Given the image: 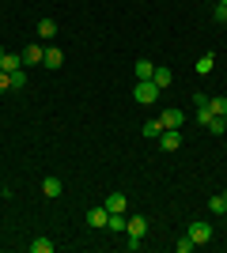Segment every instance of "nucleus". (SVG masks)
Here are the masks:
<instances>
[{
    "label": "nucleus",
    "instance_id": "obj_1",
    "mask_svg": "<svg viewBox=\"0 0 227 253\" xmlns=\"http://www.w3.org/2000/svg\"><path fill=\"white\" fill-rule=\"evenodd\" d=\"M125 234H129V250H140V238L144 234H148V219H144V215H129V219H125Z\"/></svg>",
    "mask_w": 227,
    "mask_h": 253
},
{
    "label": "nucleus",
    "instance_id": "obj_2",
    "mask_svg": "<svg viewBox=\"0 0 227 253\" xmlns=\"http://www.w3.org/2000/svg\"><path fill=\"white\" fill-rule=\"evenodd\" d=\"M159 95H163V91H159L155 84H151V80H136V87H133V98H136L140 106H151Z\"/></svg>",
    "mask_w": 227,
    "mask_h": 253
},
{
    "label": "nucleus",
    "instance_id": "obj_3",
    "mask_svg": "<svg viewBox=\"0 0 227 253\" xmlns=\"http://www.w3.org/2000/svg\"><path fill=\"white\" fill-rule=\"evenodd\" d=\"M185 234H189V238H193L197 246H205L208 238H212V227H208L205 219H193V223H189V227H185Z\"/></svg>",
    "mask_w": 227,
    "mask_h": 253
},
{
    "label": "nucleus",
    "instance_id": "obj_4",
    "mask_svg": "<svg viewBox=\"0 0 227 253\" xmlns=\"http://www.w3.org/2000/svg\"><path fill=\"white\" fill-rule=\"evenodd\" d=\"M42 57H45V45H42V42L27 45V49H23V68H31V64H42Z\"/></svg>",
    "mask_w": 227,
    "mask_h": 253
},
{
    "label": "nucleus",
    "instance_id": "obj_5",
    "mask_svg": "<svg viewBox=\"0 0 227 253\" xmlns=\"http://www.w3.org/2000/svg\"><path fill=\"white\" fill-rule=\"evenodd\" d=\"M159 144L167 151H178V148H182V132H178V128H163V132H159Z\"/></svg>",
    "mask_w": 227,
    "mask_h": 253
},
{
    "label": "nucleus",
    "instance_id": "obj_6",
    "mask_svg": "<svg viewBox=\"0 0 227 253\" xmlns=\"http://www.w3.org/2000/svg\"><path fill=\"white\" fill-rule=\"evenodd\" d=\"M87 219V227H95V231H102V227H106V219H110V211H106V204H102V208H91L84 215Z\"/></svg>",
    "mask_w": 227,
    "mask_h": 253
},
{
    "label": "nucleus",
    "instance_id": "obj_7",
    "mask_svg": "<svg viewBox=\"0 0 227 253\" xmlns=\"http://www.w3.org/2000/svg\"><path fill=\"white\" fill-rule=\"evenodd\" d=\"M42 64L49 68V72H57V68L65 64V53L57 49V45H45V57H42Z\"/></svg>",
    "mask_w": 227,
    "mask_h": 253
},
{
    "label": "nucleus",
    "instance_id": "obj_8",
    "mask_svg": "<svg viewBox=\"0 0 227 253\" xmlns=\"http://www.w3.org/2000/svg\"><path fill=\"white\" fill-rule=\"evenodd\" d=\"M34 34H38V42H53V38H57V23L53 19H38Z\"/></svg>",
    "mask_w": 227,
    "mask_h": 253
},
{
    "label": "nucleus",
    "instance_id": "obj_9",
    "mask_svg": "<svg viewBox=\"0 0 227 253\" xmlns=\"http://www.w3.org/2000/svg\"><path fill=\"white\" fill-rule=\"evenodd\" d=\"M182 121H185L182 110H163V114H159V125L163 128H182Z\"/></svg>",
    "mask_w": 227,
    "mask_h": 253
},
{
    "label": "nucleus",
    "instance_id": "obj_10",
    "mask_svg": "<svg viewBox=\"0 0 227 253\" xmlns=\"http://www.w3.org/2000/svg\"><path fill=\"white\" fill-rule=\"evenodd\" d=\"M151 84L159 87V91H167V87L174 84V72H171V68H159V64H155V76H151Z\"/></svg>",
    "mask_w": 227,
    "mask_h": 253
},
{
    "label": "nucleus",
    "instance_id": "obj_11",
    "mask_svg": "<svg viewBox=\"0 0 227 253\" xmlns=\"http://www.w3.org/2000/svg\"><path fill=\"white\" fill-rule=\"evenodd\" d=\"M106 211H129V197H125V193H110L106 197Z\"/></svg>",
    "mask_w": 227,
    "mask_h": 253
},
{
    "label": "nucleus",
    "instance_id": "obj_12",
    "mask_svg": "<svg viewBox=\"0 0 227 253\" xmlns=\"http://www.w3.org/2000/svg\"><path fill=\"white\" fill-rule=\"evenodd\" d=\"M0 68H4V72H15V68H23V53H4V57H0Z\"/></svg>",
    "mask_w": 227,
    "mask_h": 253
},
{
    "label": "nucleus",
    "instance_id": "obj_13",
    "mask_svg": "<svg viewBox=\"0 0 227 253\" xmlns=\"http://www.w3.org/2000/svg\"><path fill=\"white\" fill-rule=\"evenodd\" d=\"M61 189H65V185H61V178H45V181H42V193L49 197V201H57V197H61Z\"/></svg>",
    "mask_w": 227,
    "mask_h": 253
},
{
    "label": "nucleus",
    "instance_id": "obj_14",
    "mask_svg": "<svg viewBox=\"0 0 227 253\" xmlns=\"http://www.w3.org/2000/svg\"><path fill=\"white\" fill-rule=\"evenodd\" d=\"M125 219H129V215H125V211H110V219H106V231H125Z\"/></svg>",
    "mask_w": 227,
    "mask_h": 253
},
{
    "label": "nucleus",
    "instance_id": "obj_15",
    "mask_svg": "<svg viewBox=\"0 0 227 253\" xmlns=\"http://www.w3.org/2000/svg\"><path fill=\"white\" fill-rule=\"evenodd\" d=\"M193 68H197V76H208L212 68H216V57H212V53H205V57H197Z\"/></svg>",
    "mask_w": 227,
    "mask_h": 253
},
{
    "label": "nucleus",
    "instance_id": "obj_16",
    "mask_svg": "<svg viewBox=\"0 0 227 253\" xmlns=\"http://www.w3.org/2000/svg\"><path fill=\"white\" fill-rule=\"evenodd\" d=\"M208 110H212L216 117H227V98L224 95H212V98H208Z\"/></svg>",
    "mask_w": 227,
    "mask_h": 253
},
{
    "label": "nucleus",
    "instance_id": "obj_17",
    "mask_svg": "<svg viewBox=\"0 0 227 253\" xmlns=\"http://www.w3.org/2000/svg\"><path fill=\"white\" fill-rule=\"evenodd\" d=\"M205 128H208V132H212V136H220V132H224V128H227V117H216V114H212V117H208V121H205Z\"/></svg>",
    "mask_w": 227,
    "mask_h": 253
},
{
    "label": "nucleus",
    "instance_id": "obj_18",
    "mask_svg": "<svg viewBox=\"0 0 227 253\" xmlns=\"http://www.w3.org/2000/svg\"><path fill=\"white\" fill-rule=\"evenodd\" d=\"M155 76V61H136V80H151Z\"/></svg>",
    "mask_w": 227,
    "mask_h": 253
},
{
    "label": "nucleus",
    "instance_id": "obj_19",
    "mask_svg": "<svg viewBox=\"0 0 227 253\" xmlns=\"http://www.w3.org/2000/svg\"><path fill=\"white\" fill-rule=\"evenodd\" d=\"M208 211H216V215H227V197H224V193H216V197L208 201Z\"/></svg>",
    "mask_w": 227,
    "mask_h": 253
},
{
    "label": "nucleus",
    "instance_id": "obj_20",
    "mask_svg": "<svg viewBox=\"0 0 227 253\" xmlns=\"http://www.w3.org/2000/svg\"><path fill=\"white\" fill-rule=\"evenodd\" d=\"M11 76V91H23L27 87V68H15V72H8Z\"/></svg>",
    "mask_w": 227,
    "mask_h": 253
},
{
    "label": "nucleus",
    "instance_id": "obj_21",
    "mask_svg": "<svg viewBox=\"0 0 227 253\" xmlns=\"http://www.w3.org/2000/svg\"><path fill=\"white\" fill-rule=\"evenodd\" d=\"M174 250H178V253H193V250H197V242L189 238V234H182V238L174 242Z\"/></svg>",
    "mask_w": 227,
    "mask_h": 253
},
{
    "label": "nucleus",
    "instance_id": "obj_22",
    "mask_svg": "<svg viewBox=\"0 0 227 253\" xmlns=\"http://www.w3.org/2000/svg\"><path fill=\"white\" fill-rule=\"evenodd\" d=\"M31 253H53V242H49V238H34V242H31Z\"/></svg>",
    "mask_w": 227,
    "mask_h": 253
},
{
    "label": "nucleus",
    "instance_id": "obj_23",
    "mask_svg": "<svg viewBox=\"0 0 227 253\" xmlns=\"http://www.w3.org/2000/svg\"><path fill=\"white\" fill-rule=\"evenodd\" d=\"M159 132H163V125H159V117H155V121H144V136H151V140H159Z\"/></svg>",
    "mask_w": 227,
    "mask_h": 253
},
{
    "label": "nucleus",
    "instance_id": "obj_24",
    "mask_svg": "<svg viewBox=\"0 0 227 253\" xmlns=\"http://www.w3.org/2000/svg\"><path fill=\"white\" fill-rule=\"evenodd\" d=\"M212 19H216V23H227V4H224V0L212 8Z\"/></svg>",
    "mask_w": 227,
    "mask_h": 253
},
{
    "label": "nucleus",
    "instance_id": "obj_25",
    "mask_svg": "<svg viewBox=\"0 0 227 253\" xmlns=\"http://www.w3.org/2000/svg\"><path fill=\"white\" fill-rule=\"evenodd\" d=\"M4 91H11V76L0 68V95H4Z\"/></svg>",
    "mask_w": 227,
    "mask_h": 253
},
{
    "label": "nucleus",
    "instance_id": "obj_26",
    "mask_svg": "<svg viewBox=\"0 0 227 253\" xmlns=\"http://www.w3.org/2000/svg\"><path fill=\"white\" fill-rule=\"evenodd\" d=\"M4 53H8V49H4V45H0V57H4Z\"/></svg>",
    "mask_w": 227,
    "mask_h": 253
},
{
    "label": "nucleus",
    "instance_id": "obj_27",
    "mask_svg": "<svg viewBox=\"0 0 227 253\" xmlns=\"http://www.w3.org/2000/svg\"><path fill=\"white\" fill-rule=\"evenodd\" d=\"M224 197H227V193H224Z\"/></svg>",
    "mask_w": 227,
    "mask_h": 253
}]
</instances>
